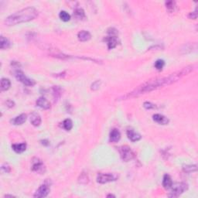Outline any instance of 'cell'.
<instances>
[{
    "label": "cell",
    "mask_w": 198,
    "mask_h": 198,
    "mask_svg": "<svg viewBox=\"0 0 198 198\" xmlns=\"http://www.w3.org/2000/svg\"><path fill=\"white\" fill-rule=\"evenodd\" d=\"M193 70H194V66H193V65H190V66H187V67L183 68L182 70H180V71L171 74V75H169L168 77L157 78H155V79L149 80V81L145 82L144 84L139 86V87H137V88H135L134 91H132L131 92H129V93L127 94L126 95L122 97V100L135 98V97L140 96V95H143V94L152 91L156 90V89L157 88H160V87H163V86L173 84V83L177 81L178 80L180 79V78H183L184 76L190 74V72L193 71Z\"/></svg>",
    "instance_id": "cell-1"
},
{
    "label": "cell",
    "mask_w": 198,
    "mask_h": 198,
    "mask_svg": "<svg viewBox=\"0 0 198 198\" xmlns=\"http://www.w3.org/2000/svg\"><path fill=\"white\" fill-rule=\"evenodd\" d=\"M38 15V12L34 7H27L22 9L6 19L5 23L7 26H14L16 24L26 22L35 19Z\"/></svg>",
    "instance_id": "cell-2"
},
{
    "label": "cell",
    "mask_w": 198,
    "mask_h": 198,
    "mask_svg": "<svg viewBox=\"0 0 198 198\" xmlns=\"http://www.w3.org/2000/svg\"><path fill=\"white\" fill-rule=\"evenodd\" d=\"M170 189H171V192L169 194V196H170V197H177L188 189V185L186 183L183 182L177 183V184H173Z\"/></svg>",
    "instance_id": "cell-3"
},
{
    "label": "cell",
    "mask_w": 198,
    "mask_h": 198,
    "mask_svg": "<svg viewBox=\"0 0 198 198\" xmlns=\"http://www.w3.org/2000/svg\"><path fill=\"white\" fill-rule=\"evenodd\" d=\"M110 30H108V36L105 38V41H106L107 44H108V50L114 49L118 44V31L114 28H111Z\"/></svg>",
    "instance_id": "cell-4"
},
{
    "label": "cell",
    "mask_w": 198,
    "mask_h": 198,
    "mask_svg": "<svg viewBox=\"0 0 198 198\" xmlns=\"http://www.w3.org/2000/svg\"><path fill=\"white\" fill-rule=\"evenodd\" d=\"M50 191H51V183L48 180H45V182L43 184H41L37 189V191L34 193V196L37 198L46 197L49 194Z\"/></svg>",
    "instance_id": "cell-5"
},
{
    "label": "cell",
    "mask_w": 198,
    "mask_h": 198,
    "mask_svg": "<svg viewBox=\"0 0 198 198\" xmlns=\"http://www.w3.org/2000/svg\"><path fill=\"white\" fill-rule=\"evenodd\" d=\"M119 152H120L121 158L125 162L130 161L135 157V153L128 146H121L119 148Z\"/></svg>",
    "instance_id": "cell-6"
},
{
    "label": "cell",
    "mask_w": 198,
    "mask_h": 198,
    "mask_svg": "<svg viewBox=\"0 0 198 198\" xmlns=\"http://www.w3.org/2000/svg\"><path fill=\"white\" fill-rule=\"evenodd\" d=\"M15 77H16V78L18 81H20L21 83H22V84L26 86H31L32 87V86L35 85L36 84L34 80L30 79L28 77L26 76L23 72L20 70H16L15 71Z\"/></svg>",
    "instance_id": "cell-7"
},
{
    "label": "cell",
    "mask_w": 198,
    "mask_h": 198,
    "mask_svg": "<svg viewBox=\"0 0 198 198\" xmlns=\"http://www.w3.org/2000/svg\"><path fill=\"white\" fill-rule=\"evenodd\" d=\"M118 179V176L114 173H99L97 176V182L98 184H107L112 182Z\"/></svg>",
    "instance_id": "cell-8"
},
{
    "label": "cell",
    "mask_w": 198,
    "mask_h": 198,
    "mask_svg": "<svg viewBox=\"0 0 198 198\" xmlns=\"http://www.w3.org/2000/svg\"><path fill=\"white\" fill-rule=\"evenodd\" d=\"M32 170L39 173H42L43 172H44L45 167L43 162L40 160H39V159H36V160H34L33 165H32Z\"/></svg>",
    "instance_id": "cell-9"
},
{
    "label": "cell",
    "mask_w": 198,
    "mask_h": 198,
    "mask_svg": "<svg viewBox=\"0 0 198 198\" xmlns=\"http://www.w3.org/2000/svg\"><path fill=\"white\" fill-rule=\"evenodd\" d=\"M127 136H128V139L131 140V142H138L141 139L142 136L140 134H139L138 132H136L135 131H134L133 129H130L127 130Z\"/></svg>",
    "instance_id": "cell-10"
},
{
    "label": "cell",
    "mask_w": 198,
    "mask_h": 198,
    "mask_svg": "<svg viewBox=\"0 0 198 198\" xmlns=\"http://www.w3.org/2000/svg\"><path fill=\"white\" fill-rule=\"evenodd\" d=\"M152 119L154 122H156V123L160 124V125H167L169 123V119H167L166 116L160 114H155L152 116Z\"/></svg>",
    "instance_id": "cell-11"
},
{
    "label": "cell",
    "mask_w": 198,
    "mask_h": 198,
    "mask_svg": "<svg viewBox=\"0 0 198 198\" xmlns=\"http://www.w3.org/2000/svg\"><path fill=\"white\" fill-rule=\"evenodd\" d=\"M36 103H37V106L43 108V109L46 110L51 108V104H50V102L46 100V98H43V97H40V98H39L38 99H37Z\"/></svg>",
    "instance_id": "cell-12"
},
{
    "label": "cell",
    "mask_w": 198,
    "mask_h": 198,
    "mask_svg": "<svg viewBox=\"0 0 198 198\" xmlns=\"http://www.w3.org/2000/svg\"><path fill=\"white\" fill-rule=\"evenodd\" d=\"M120 139H121L120 131H119L118 129H116V128H114V129L111 130L109 135L110 142L114 143H117V142H119V140H120Z\"/></svg>",
    "instance_id": "cell-13"
},
{
    "label": "cell",
    "mask_w": 198,
    "mask_h": 198,
    "mask_svg": "<svg viewBox=\"0 0 198 198\" xmlns=\"http://www.w3.org/2000/svg\"><path fill=\"white\" fill-rule=\"evenodd\" d=\"M172 185H173V180H172L171 176L169 174H165L163 179V187L165 189L169 190L171 188Z\"/></svg>",
    "instance_id": "cell-14"
},
{
    "label": "cell",
    "mask_w": 198,
    "mask_h": 198,
    "mask_svg": "<svg viewBox=\"0 0 198 198\" xmlns=\"http://www.w3.org/2000/svg\"><path fill=\"white\" fill-rule=\"evenodd\" d=\"M26 121V114H21L19 115L16 116L15 119H13V120L11 121L12 124L15 125H22L24 122Z\"/></svg>",
    "instance_id": "cell-15"
},
{
    "label": "cell",
    "mask_w": 198,
    "mask_h": 198,
    "mask_svg": "<svg viewBox=\"0 0 198 198\" xmlns=\"http://www.w3.org/2000/svg\"><path fill=\"white\" fill-rule=\"evenodd\" d=\"M78 40L81 42L87 41V40H90L91 38V35L89 33L88 31H86V30H82V31L79 32L78 34Z\"/></svg>",
    "instance_id": "cell-16"
},
{
    "label": "cell",
    "mask_w": 198,
    "mask_h": 198,
    "mask_svg": "<svg viewBox=\"0 0 198 198\" xmlns=\"http://www.w3.org/2000/svg\"><path fill=\"white\" fill-rule=\"evenodd\" d=\"M12 149L16 153H22L26 149V144L25 143H19V144L12 145Z\"/></svg>",
    "instance_id": "cell-17"
},
{
    "label": "cell",
    "mask_w": 198,
    "mask_h": 198,
    "mask_svg": "<svg viewBox=\"0 0 198 198\" xmlns=\"http://www.w3.org/2000/svg\"><path fill=\"white\" fill-rule=\"evenodd\" d=\"M30 122L34 126H39L41 124V118L37 113H33L30 118Z\"/></svg>",
    "instance_id": "cell-18"
},
{
    "label": "cell",
    "mask_w": 198,
    "mask_h": 198,
    "mask_svg": "<svg viewBox=\"0 0 198 198\" xmlns=\"http://www.w3.org/2000/svg\"><path fill=\"white\" fill-rule=\"evenodd\" d=\"M10 45H11V43H10V40H9L8 39L5 38V37H2V36L0 37V48H1V49H8V48H10Z\"/></svg>",
    "instance_id": "cell-19"
},
{
    "label": "cell",
    "mask_w": 198,
    "mask_h": 198,
    "mask_svg": "<svg viewBox=\"0 0 198 198\" xmlns=\"http://www.w3.org/2000/svg\"><path fill=\"white\" fill-rule=\"evenodd\" d=\"M10 86H11V82L8 78H2L1 80V91H5L10 89Z\"/></svg>",
    "instance_id": "cell-20"
},
{
    "label": "cell",
    "mask_w": 198,
    "mask_h": 198,
    "mask_svg": "<svg viewBox=\"0 0 198 198\" xmlns=\"http://www.w3.org/2000/svg\"><path fill=\"white\" fill-rule=\"evenodd\" d=\"M62 126H63V128H64L65 130L70 131V130H71V128H73V122H72L70 119H65L63 122V123H62Z\"/></svg>",
    "instance_id": "cell-21"
},
{
    "label": "cell",
    "mask_w": 198,
    "mask_h": 198,
    "mask_svg": "<svg viewBox=\"0 0 198 198\" xmlns=\"http://www.w3.org/2000/svg\"><path fill=\"white\" fill-rule=\"evenodd\" d=\"M74 14H75V17L78 19H84V18H85V13H84L83 9H81V8L76 9L75 13H74Z\"/></svg>",
    "instance_id": "cell-22"
},
{
    "label": "cell",
    "mask_w": 198,
    "mask_h": 198,
    "mask_svg": "<svg viewBox=\"0 0 198 198\" xmlns=\"http://www.w3.org/2000/svg\"><path fill=\"white\" fill-rule=\"evenodd\" d=\"M53 93H54V96L55 100H58V98H60V97L62 95V89L60 88L59 86H54L53 87Z\"/></svg>",
    "instance_id": "cell-23"
},
{
    "label": "cell",
    "mask_w": 198,
    "mask_h": 198,
    "mask_svg": "<svg viewBox=\"0 0 198 198\" xmlns=\"http://www.w3.org/2000/svg\"><path fill=\"white\" fill-rule=\"evenodd\" d=\"M196 165H187V166H184L183 167V170L185 173H193V172L196 171Z\"/></svg>",
    "instance_id": "cell-24"
},
{
    "label": "cell",
    "mask_w": 198,
    "mask_h": 198,
    "mask_svg": "<svg viewBox=\"0 0 198 198\" xmlns=\"http://www.w3.org/2000/svg\"><path fill=\"white\" fill-rule=\"evenodd\" d=\"M59 17L63 22H67L71 19V16L69 13H67L66 11H60L59 14Z\"/></svg>",
    "instance_id": "cell-25"
},
{
    "label": "cell",
    "mask_w": 198,
    "mask_h": 198,
    "mask_svg": "<svg viewBox=\"0 0 198 198\" xmlns=\"http://www.w3.org/2000/svg\"><path fill=\"white\" fill-rule=\"evenodd\" d=\"M78 182L82 184H87L89 182L88 175L85 173H82L78 179Z\"/></svg>",
    "instance_id": "cell-26"
},
{
    "label": "cell",
    "mask_w": 198,
    "mask_h": 198,
    "mask_svg": "<svg viewBox=\"0 0 198 198\" xmlns=\"http://www.w3.org/2000/svg\"><path fill=\"white\" fill-rule=\"evenodd\" d=\"M155 67L158 71H161L162 69L163 68L165 65V62L163 60H157L155 62Z\"/></svg>",
    "instance_id": "cell-27"
},
{
    "label": "cell",
    "mask_w": 198,
    "mask_h": 198,
    "mask_svg": "<svg viewBox=\"0 0 198 198\" xmlns=\"http://www.w3.org/2000/svg\"><path fill=\"white\" fill-rule=\"evenodd\" d=\"M175 5H176V2H173V1H168V2H166V7L170 12H173L174 10Z\"/></svg>",
    "instance_id": "cell-28"
},
{
    "label": "cell",
    "mask_w": 198,
    "mask_h": 198,
    "mask_svg": "<svg viewBox=\"0 0 198 198\" xmlns=\"http://www.w3.org/2000/svg\"><path fill=\"white\" fill-rule=\"evenodd\" d=\"M101 84H102V81H95V82L91 84V88L92 91H97L98 89H99V87H100Z\"/></svg>",
    "instance_id": "cell-29"
},
{
    "label": "cell",
    "mask_w": 198,
    "mask_h": 198,
    "mask_svg": "<svg viewBox=\"0 0 198 198\" xmlns=\"http://www.w3.org/2000/svg\"><path fill=\"white\" fill-rule=\"evenodd\" d=\"M1 170H2V172L7 173H10V172L11 171V167H10V165L7 164V163H4V164L2 165Z\"/></svg>",
    "instance_id": "cell-30"
},
{
    "label": "cell",
    "mask_w": 198,
    "mask_h": 198,
    "mask_svg": "<svg viewBox=\"0 0 198 198\" xmlns=\"http://www.w3.org/2000/svg\"><path fill=\"white\" fill-rule=\"evenodd\" d=\"M143 107H144L147 110H151V109H154L156 108V105L152 104L151 102H146L144 104H143Z\"/></svg>",
    "instance_id": "cell-31"
},
{
    "label": "cell",
    "mask_w": 198,
    "mask_h": 198,
    "mask_svg": "<svg viewBox=\"0 0 198 198\" xmlns=\"http://www.w3.org/2000/svg\"><path fill=\"white\" fill-rule=\"evenodd\" d=\"M196 16H197V13H196V9L195 10L194 12H193V13H191L190 14V16H189V17L191 18V19H196Z\"/></svg>",
    "instance_id": "cell-32"
},
{
    "label": "cell",
    "mask_w": 198,
    "mask_h": 198,
    "mask_svg": "<svg viewBox=\"0 0 198 198\" xmlns=\"http://www.w3.org/2000/svg\"><path fill=\"white\" fill-rule=\"evenodd\" d=\"M6 105H7V106L10 107V108H12V107L14 106V102L11 100H8L6 102Z\"/></svg>",
    "instance_id": "cell-33"
},
{
    "label": "cell",
    "mask_w": 198,
    "mask_h": 198,
    "mask_svg": "<svg viewBox=\"0 0 198 198\" xmlns=\"http://www.w3.org/2000/svg\"><path fill=\"white\" fill-rule=\"evenodd\" d=\"M107 196H108V197H111V196H112V197H115V196L113 194H108Z\"/></svg>",
    "instance_id": "cell-34"
}]
</instances>
